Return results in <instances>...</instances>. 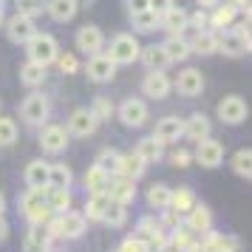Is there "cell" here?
Wrapping results in <instances>:
<instances>
[{"mask_svg":"<svg viewBox=\"0 0 252 252\" xmlns=\"http://www.w3.org/2000/svg\"><path fill=\"white\" fill-rule=\"evenodd\" d=\"M20 216L34 227V224H46L51 218V210L46 204V190H26L20 195Z\"/></svg>","mask_w":252,"mask_h":252,"instance_id":"obj_1","label":"cell"},{"mask_svg":"<svg viewBox=\"0 0 252 252\" xmlns=\"http://www.w3.org/2000/svg\"><path fill=\"white\" fill-rule=\"evenodd\" d=\"M133 238H139L150 252H159V250H164V247H167V229L161 227L159 218L145 216V218H139Z\"/></svg>","mask_w":252,"mask_h":252,"instance_id":"obj_2","label":"cell"},{"mask_svg":"<svg viewBox=\"0 0 252 252\" xmlns=\"http://www.w3.org/2000/svg\"><path fill=\"white\" fill-rule=\"evenodd\" d=\"M26 46H29L26 48V51H29V60L37 63V65H43V68H48V65L57 60V54H60L57 40H54L51 34H46V32H37Z\"/></svg>","mask_w":252,"mask_h":252,"instance_id":"obj_3","label":"cell"},{"mask_svg":"<svg viewBox=\"0 0 252 252\" xmlns=\"http://www.w3.org/2000/svg\"><path fill=\"white\" fill-rule=\"evenodd\" d=\"M216 51L227 54V57H241L250 51V29H227L216 34Z\"/></svg>","mask_w":252,"mask_h":252,"instance_id":"obj_4","label":"cell"},{"mask_svg":"<svg viewBox=\"0 0 252 252\" xmlns=\"http://www.w3.org/2000/svg\"><path fill=\"white\" fill-rule=\"evenodd\" d=\"M139 51H142V46H139V40L133 34H116L111 40L108 57H111L114 65H130V63L139 60Z\"/></svg>","mask_w":252,"mask_h":252,"instance_id":"obj_5","label":"cell"},{"mask_svg":"<svg viewBox=\"0 0 252 252\" xmlns=\"http://www.w3.org/2000/svg\"><path fill=\"white\" fill-rule=\"evenodd\" d=\"M193 161L195 164H201L207 170H216L224 164V145L218 142V139H201V142H195V150H193Z\"/></svg>","mask_w":252,"mask_h":252,"instance_id":"obj_6","label":"cell"},{"mask_svg":"<svg viewBox=\"0 0 252 252\" xmlns=\"http://www.w3.org/2000/svg\"><path fill=\"white\" fill-rule=\"evenodd\" d=\"M48 111H51V105H48V96L46 94H29L23 102H20V116H23V122L29 125H46L48 122Z\"/></svg>","mask_w":252,"mask_h":252,"instance_id":"obj_7","label":"cell"},{"mask_svg":"<svg viewBox=\"0 0 252 252\" xmlns=\"http://www.w3.org/2000/svg\"><path fill=\"white\" fill-rule=\"evenodd\" d=\"M116 116H119V122L125 127H142L145 122H148V102L145 99H136V96H127L125 102L116 108Z\"/></svg>","mask_w":252,"mask_h":252,"instance_id":"obj_8","label":"cell"},{"mask_svg":"<svg viewBox=\"0 0 252 252\" xmlns=\"http://www.w3.org/2000/svg\"><path fill=\"white\" fill-rule=\"evenodd\" d=\"M216 114L224 125H241V122L247 119V114H250V108L244 102V96L229 94V96H224V99L216 105Z\"/></svg>","mask_w":252,"mask_h":252,"instance_id":"obj_9","label":"cell"},{"mask_svg":"<svg viewBox=\"0 0 252 252\" xmlns=\"http://www.w3.org/2000/svg\"><path fill=\"white\" fill-rule=\"evenodd\" d=\"M37 34V26L32 17H23V14H12L9 20H6V37L17 43V46H26L32 37Z\"/></svg>","mask_w":252,"mask_h":252,"instance_id":"obj_10","label":"cell"},{"mask_svg":"<svg viewBox=\"0 0 252 252\" xmlns=\"http://www.w3.org/2000/svg\"><path fill=\"white\" fill-rule=\"evenodd\" d=\"M99 127V119L91 114V108H77L74 114L68 116V136H80V139H85V136H91L94 130Z\"/></svg>","mask_w":252,"mask_h":252,"instance_id":"obj_11","label":"cell"},{"mask_svg":"<svg viewBox=\"0 0 252 252\" xmlns=\"http://www.w3.org/2000/svg\"><path fill=\"white\" fill-rule=\"evenodd\" d=\"M40 148H43V153H51V156L63 153L68 148V130L63 125H46L40 130Z\"/></svg>","mask_w":252,"mask_h":252,"instance_id":"obj_12","label":"cell"},{"mask_svg":"<svg viewBox=\"0 0 252 252\" xmlns=\"http://www.w3.org/2000/svg\"><path fill=\"white\" fill-rule=\"evenodd\" d=\"M184 227L190 229L195 238H201V235H207V232H213V213H210V207L198 201V204L184 216Z\"/></svg>","mask_w":252,"mask_h":252,"instance_id":"obj_13","label":"cell"},{"mask_svg":"<svg viewBox=\"0 0 252 252\" xmlns=\"http://www.w3.org/2000/svg\"><path fill=\"white\" fill-rule=\"evenodd\" d=\"M105 195L114 201V204H133V198H136V182H130L125 176H111V184H108V190Z\"/></svg>","mask_w":252,"mask_h":252,"instance_id":"obj_14","label":"cell"},{"mask_svg":"<svg viewBox=\"0 0 252 252\" xmlns=\"http://www.w3.org/2000/svg\"><path fill=\"white\" fill-rule=\"evenodd\" d=\"M170 88H173V82L164 71H148L145 80H142V94L148 99H164L170 94Z\"/></svg>","mask_w":252,"mask_h":252,"instance_id":"obj_15","label":"cell"},{"mask_svg":"<svg viewBox=\"0 0 252 252\" xmlns=\"http://www.w3.org/2000/svg\"><path fill=\"white\" fill-rule=\"evenodd\" d=\"M77 48L80 51H85V54H99L102 51V46H105V34H102V29L99 26H94V23H88V26H82L80 32H77Z\"/></svg>","mask_w":252,"mask_h":252,"instance_id":"obj_16","label":"cell"},{"mask_svg":"<svg viewBox=\"0 0 252 252\" xmlns=\"http://www.w3.org/2000/svg\"><path fill=\"white\" fill-rule=\"evenodd\" d=\"M85 74H88V80L96 82V85H102V82H111L116 74V65L111 63L108 54H94L88 60V65H85Z\"/></svg>","mask_w":252,"mask_h":252,"instance_id":"obj_17","label":"cell"},{"mask_svg":"<svg viewBox=\"0 0 252 252\" xmlns=\"http://www.w3.org/2000/svg\"><path fill=\"white\" fill-rule=\"evenodd\" d=\"M153 136L159 139L161 145H176L179 139H184V122L179 119V116H164V119L156 122Z\"/></svg>","mask_w":252,"mask_h":252,"instance_id":"obj_18","label":"cell"},{"mask_svg":"<svg viewBox=\"0 0 252 252\" xmlns=\"http://www.w3.org/2000/svg\"><path fill=\"white\" fill-rule=\"evenodd\" d=\"M48 167H51V161H43V159H34L26 164L23 170V182L29 190H46L48 187Z\"/></svg>","mask_w":252,"mask_h":252,"instance_id":"obj_19","label":"cell"},{"mask_svg":"<svg viewBox=\"0 0 252 252\" xmlns=\"http://www.w3.org/2000/svg\"><path fill=\"white\" fill-rule=\"evenodd\" d=\"M176 88L182 96H198V94L204 91V77H201V71L198 68H184L179 71V77H176Z\"/></svg>","mask_w":252,"mask_h":252,"instance_id":"obj_20","label":"cell"},{"mask_svg":"<svg viewBox=\"0 0 252 252\" xmlns=\"http://www.w3.org/2000/svg\"><path fill=\"white\" fill-rule=\"evenodd\" d=\"M51 250V232L46 224H34L23 238V252H48Z\"/></svg>","mask_w":252,"mask_h":252,"instance_id":"obj_21","label":"cell"},{"mask_svg":"<svg viewBox=\"0 0 252 252\" xmlns=\"http://www.w3.org/2000/svg\"><path fill=\"white\" fill-rule=\"evenodd\" d=\"M210 116H204L201 111L198 114H190L187 116V122H184V139H190V142H201V139L210 136Z\"/></svg>","mask_w":252,"mask_h":252,"instance_id":"obj_22","label":"cell"},{"mask_svg":"<svg viewBox=\"0 0 252 252\" xmlns=\"http://www.w3.org/2000/svg\"><path fill=\"white\" fill-rule=\"evenodd\" d=\"M198 204V198H195V193L190 190V187H179V190H173L170 193V210L173 216H179V218H184L193 207Z\"/></svg>","mask_w":252,"mask_h":252,"instance_id":"obj_23","label":"cell"},{"mask_svg":"<svg viewBox=\"0 0 252 252\" xmlns=\"http://www.w3.org/2000/svg\"><path fill=\"white\" fill-rule=\"evenodd\" d=\"M136 153L139 159L145 161V164H156V161H161V156H164V145H161L156 136H145L136 142Z\"/></svg>","mask_w":252,"mask_h":252,"instance_id":"obj_24","label":"cell"},{"mask_svg":"<svg viewBox=\"0 0 252 252\" xmlns=\"http://www.w3.org/2000/svg\"><path fill=\"white\" fill-rule=\"evenodd\" d=\"M82 184H85V193H88V195H96V193H105V190H108L111 176H108L102 167L91 164V167L85 170V176H82Z\"/></svg>","mask_w":252,"mask_h":252,"instance_id":"obj_25","label":"cell"},{"mask_svg":"<svg viewBox=\"0 0 252 252\" xmlns=\"http://www.w3.org/2000/svg\"><path fill=\"white\" fill-rule=\"evenodd\" d=\"M139 60L148 65V71H164L167 65H170V60H167V54H164V48H161V43H153V46H145L142 51H139Z\"/></svg>","mask_w":252,"mask_h":252,"instance_id":"obj_26","label":"cell"},{"mask_svg":"<svg viewBox=\"0 0 252 252\" xmlns=\"http://www.w3.org/2000/svg\"><path fill=\"white\" fill-rule=\"evenodd\" d=\"M235 14H238V6H235V3H218L216 9L210 12V17H207V26L224 32V26L235 23Z\"/></svg>","mask_w":252,"mask_h":252,"instance_id":"obj_27","label":"cell"},{"mask_svg":"<svg viewBox=\"0 0 252 252\" xmlns=\"http://www.w3.org/2000/svg\"><path fill=\"white\" fill-rule=\"evenodd\" d=\"M187 17H190V14L184 12V9L173 6L170 12H164V14L159 17V29L170 32V37H173V34H182L184 29H187Z\"/></svg>","mask_w":252,"mask_h":252,"instance_id":"obj_28","label":"cell"},{"mask_svg":"<svg viewBox=\"0 0 252 252\" xmlns=\"http://www.w3.org/2000/svg\"><path fill=\"white\" fill-rule=\"evenodd\" d=\"M46 204L51 216H63L71 210V190H60V187H46Z\"/></svg>","mask_w":252,"mask_h":252,"instance_id":"obj_29","label":"cell"},{"mask_svg":"<svg viewBox=\"0 0 252 252\" xmlns=\"http://www.w3.org/2000/svg\"><path fill=\"white\" fill-rule=\"evenodd\" d=\"M161 48H164V54H167L170 63H184V60L190 57V43H187V37H182V34H173L170 40H164Z\"/></svg>","mask_w":252,"mask_h":252,"instance_id":"obj_30","label":"cell"},{"mask_svg":"<svg viewBox=\"0 0 252 252\" xmlns=\"http://www.w3.org/2000/svg\"><path fill=\"white\" fill-rule=\"evenodd\" d=\"M145 161L139 159L136 153H122V161H119V173L116 176H125V179H130V182H139L142 176H145Z\"/></svg>","mask_w":252,"mask_h":252,"instance_id":"obj_31","label":"cell"},{"mask_svg":"<svg viewBox=\"0 0 252 252\" xmlns=\"http://www.w3.org/2000/svg\"><path fill=\"white\" fill-rule=\"evenodd\" d=\"M46 12L57 23H68L71 17L77 14V0H46Z\"/></svg>","mask_w":252,"mask_h":252,"instance_id":"obj_32","label":"cell"},{"mask_svg":"<svg viewBox=\"0 0 252 252\" xmlns=\"http://www.w3.org/2000/svg\"><path fill=\"white\" fill-rule=\"evenodd\" d=\"M170 193H173V187H167V184H150L148 187V193H145V198H148V207H153V210H167L170 207Z\"/></svg>","mask_w":252,"mask_h":252,"instance_id":"obj_33","label":"cell"},{"mask_svg":"<svg viewBox=\"0 0 252 252\" xmlns=\"http://www.w3.org/2000/svg\"><path fill=\"white\" fill-rule=\"evenodd\" d=\"M71 182H74V173H71L68 164H63V161H51V167H48V187L71 190Z\"/></svg>","mask_w":252,"mask_h":252,"instance_id":"obj_34","label":"cell"},{"mask_svg":"<svg viewBox=\"0 0 252 252\" xmlns=\"http://www.w3.org/2000/svg\"><path fill=\"white\" fill-rule=\"evenodd\" d=\"M229 164H232V173H235L238 179H247V182L252 179V150L250 148H238L232 153Z\"/></svg>","mask_w":252,"mask_h":252,"instance_id":"obj_35","label":"cell"},{"mask_svg":"<svg viewBox=\"0 0 252 252\" xmlns=\"http://www.w3.org/2000/svg\"><path fill=\"white\" fill-rule=\"evenodd\" d=\"M190 43V54H201V57H210V54H216V34L204 29V32H198L193 40H187Z\"/></svg>","mask_w":252,"mask_h":252,"instance_id":"obj_36","label":"cell"},{"mask_svg":"<svg viewBox=\"0 0 252 252\" xmlns=\"http://www.w3.org/2000/svg\"><path fill=\"white\" fill-rule=\"evenodd\" d=\"M20 82H23L26 88L43 85V82H46V68L37 65V63H32V60H26L23 65H20Z\"/></svg>","mask_w":252,"mask_h":252,"instance_id":"obj_37","label":"cell"},{"mask_svg":"<svg viewBox=\"0 0 252 252\" xmlns=\"http://www.w3.org/2000/svg\"><path fill=\"white\" fill-rule=\"evenodd\" d=\"M119 161H122V153L114 148H102L99 153H96V159H94V164L96 167H102L108 176H116L119 173Z\"/></svg>","mask_w":252,"mask_h":252,"instance_id":"obj_38","label":"cell"},{"mask_svg":"<svg viewBox=\"0 0 252 252\" xmlns=\"http://www.w3.org/2000/svg\"><path fill=\"white\" fill-rule=\"evenodd\" d=\"M99 221H102V224H108L111 229L125 227V224H127V207L108 201V207H105V213H102V218H99Z\"/></svg>","mask_w":252,"mask_h":252,"instance_id":"obj_39","label":"cell"},{"mask_svg":"<svg viewBox=\"0 0 252 252\" xmlns=\"http://www.w3.org/2000/svg\"><path fill=\"white\" fill-rule=\"evenodd\" d=\"M108 195L105 193H96V195H88L85 198V210H82V216H85V221H99L105 213V207H108Z\"/></svg>","mask_w":252,"mask_h":252,"instance_id":"obj_40","label":"cell"},{"mask_svg":"<svg viewBox=\"0 0 252 252\" xmlns=\"http://www.w3.org/2000/svg\"><path fill=\"white\" fill-rule=\"evenodd\" d=\"M17 142V122L12 116H0V148H9Z\"/></svg>","mask_w":252,"mask_h":252,"instance_id":"obj_41","label":"cell"},{"mask_svg":"<svg viewBox=\"0 0 252 252\" xmlns=\"http://www.w3.org/2000/svg\"><path fill=\"white\" fill-rule=\"evenodd\" d=\"M130 20H133V26H136V32H156L159 29V17L150 12H139V14H130Z\"/></svg>","mask_w":252,"mask_h":252,"instance_id":"obj_42","label":"cell"},{"mask_svg":"<svg viewBox=\"0 0 252 252\" xmlns=\"http://www.w3.org/2000/svg\"><path fill=\"white\" fill-rule=\"evenodd\" d=\"M14 6H17V14H23V17H32V20H34L37 14H43L46 0H14Z\"/></svg>","mask_w":252,"mask_h":252,"instance_id":"obj_43","label":"cell"},{"mask_svg":"<svg viewBox=\"0 0 252 252\" xmlns=\"http://www.w3.org/2000/svg\"><path fill=\"white\" fill-rule=\"evenodd\" d=\"M91 114L96 116L99 122H102V119H111V114H114V105L108 102L105 96H96V99H94V105H91Z\"/></svg>","mask_w":252,"mask_h":252,"instance_id":"obj_44","label":"cell"},{"mask_svg":"<svg viewBox=\"0 0 252 252\" xmlns=\"http://www.w3.org/2000/svg\"><path fill=\"white\" fill-rule=\"evenodd\" d=\"M60 65V71L63 74H77V68H80V63H77V57L74 54H57V60H54Z\"/></svg>","mask_w":252,"mask_h":252,"instance_id":"obj_45","label":"cell"},{"mask_svg":"<svg viewBox=\"0 0 252 252\" xmlns=\"http://www.w3.org/2000/svg\"><path fill=\"white\" fill-rule=\"evenodd\" d=\"M170 164H173V167H182V170H184V167H190V164H193V153H190V150H173V153H170Z\"/></svg>","mask_w":252,"mask_h":252,"instance_id":"obj_46","label":"cell"},{"mask_svg":"<svg viewBox=\"0 0 252 252\" xmlns=\"http://www.w3.org/2000/svg\"><path fill=\"white\" fill-rule=\"evenodd\" d=\"M116 252H150V250L139 238H133V235H130V238H125L119 247H116Z\"/></svg>","mask_w":252,"mask_h":252,"instance_id":"obj_47","label":"cell"},{"mask_svg":"<svg viewBox=\"0 0 252 252\" xmlns=\"http://www.w3.org/2000/svg\"><path fill=\"white\" fill-rule=\"evenodd\" d=\"M173 6H176V0H148V9L156 14V17H161L164 12H170Z\"/></svg>","mask_w":252,"mask_h":252,"instance_id":"obj_48","label":"cell"},{"mask_svg":"<svg viewBox=\"0 0 252 252\" xmlns=\"http://www.w3.org/2000/svg\"><path fill=\"white\" fill-rule=\"evenodd\" d=\"M127 12H130V14L148 12V0H127Z\"/></svg>","mask_w":252,"mask_h":252,"instance_id":"obj_49","label":"cell"},{"mask_svg":"<svg viewBox=\"0 0 252 252\" xmlns=\"http://www.w3.org/2000/svg\"><path fill=\"white\" fill-rule=\"evenodd\" d=\"M195 3H198V9H207V12H213V9H216L221 0H195Z\"/></svg>","mask_w":252,"mask_h":252,"instance_id":"obj_50","label":"cell"},{"mask_svg":"<svg viewBox=\"0 0 252 252\" xmlns=\"http://www.w3.org/2000/svg\"><path fill=\"white\" fill-rule=\"evenodd\" d=\"M6 238H9V221H6V218H0V244H3Z\"/></svg>","mask_w":252,"mask_h":252,"instance_id":"obj_51","label":"cell"},{"mask_svg":"<svg viewBox=\"0 0 252 252\" xmlns=\"http://www.w3.org/2000/svg\"><path fill=\"white\" fill-rule=\"evenodd\" d=\"M88 6H94V0H77V9H88Z\"/></svg>","mask_w":252,"mask_h":252,"instance_id":"obj_52","label":"cell"},{"mask_svg":"<svg viewBox=\"0 0 252 252\" xmlns=\"http://www.w3.org/2000/svg\"><path fill=\"white\" fill-rule=\"evenodd\" d=\"M6 216V198H3V193H0V218Z\"/></svg>","mask_w":252,"mask_h":252,"instance_id":"obj_53","label":"cell"},{"mask_svg":"<svg viewBox=\"0 0 252 252\" xmlns=\"http://www.w3.org/2000/svg\"><path fill=\"white\" fill-rule=\"evenodd\" d=\"M3 9H6V3H3V0H0V26L6 23V14H3Z\"/></svg>","mask_w":252,"mask_h":252,"instance_id":"obj_54","label":"cell"},{"mask_svg":"<svg viewBox=\"0 0 252 252\" xmlns=\"http://www.w3.org/2000/svg\"><path fill=\"white\" fill-rule=\"evenodd\" d=\"M48 252H54V250H48Z\"/></svg>","mask_w":252,"mask_h":252,"instance_id":"obj_55","label":"cell"}]
</instances>
